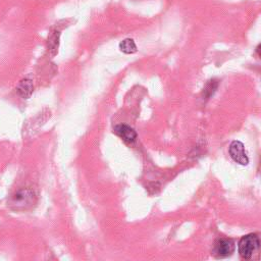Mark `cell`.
<instances>
[{"mask_svg": "<svg viewBox=\"0 0 261 261\" xmlns=\"http://www.w3.org/2000/svg\"><path fill=\"white\" fill-rule=\"evenodd\" d=\"M36 203V194L31 189H21L16 192L8 201L13 210L23 211L31 208Z\"/></svg>", "mask_w": 261, "mask_h": 261, "instance_id": "6da1fadb", "label": "cell"}, {"mask_svg": "<svg viewBox=\"0 0 261 261\" xmlns=\"http://www.w3.org/2000/svg\"><path fill=\"white\" fill-rule=\"evenodd\" d=\"M259 237L256 234H249L242 237L241 240L239 241L238 251L242 258L250 259L256 250L259 249Z\"/></svg>", "mask_w": 261, "mask_h": 261, "instance_id": "7a4b0ae2", "label": "cell"}, {"mask_svg": "<svg viewBox=\"0 0 261 261\" xmlns=\"http://www.w3.org/2000/svg\"><path fill=\"white\" fill-rule=\"evenodd\" d=\"M228 152L230 155L233 158V160L241 166H247L249 163V158L247 156V153L245 151L244 144L240 141H233L228 148Z\"/></svg>", "mask_w": 261, "mask_h": 261, "instance_id": "277c9868", "label": "cell"}, {"mask_svg": "<svg viewBox=\"0 0 261 261\" xmlns=\"http://www.w3.org/2000/svg\"><path fill=\"white\" fill-rule=\"evenodd\" d=\"M113 132L116 136H118L126 143H134L137 139V133L134 129L127 125H117L114 127Z\"/></svg>", "mask_w": 261, "mask_h": 261, "instance_id": "5b68a950", "label": "cell"}, {"mask_svg": "<svg viewBox=\"0 0 261 261\" xmlns=\"http://www.w3.org/2000/svg\"><path fill=\"white\" fill-rule=\"evenodd\" d=\"M119 49H121L126 54H134L137 52L136 43L133 39H125L119 43Z\"/></svg>", "mask_w": 261, "mask_h": 261, "instance_id": "52a82bcc", "label": "cell"}, {"mask_svg": "<svg viewBox=\"0 0 261 261\" xmlns=\"http://www.w3.org/2000/svg\"><path fill=\"white\" fill-rule=\"evenodd\" d=\"M235 251V243L230 239H219L213 246L212 254L216 258L231 256Z\"/></svg>", "mask_w": 261, "mask_h": 261, "instance_id": "3957f363", "label": "cell"}, {"mask_svg": "<svg viewBox=\"0 0 261 261\" xmlns=\"http://www.w3.org/2000/svg\"><path fill=\"white\" fill-rule=\"evenodd\" d=\"M17 91L21 98H24V99H29L33 91H34V87H33L32 81L28 79L20 81L17 87Z\"/></svg>", "mask_w": 261, "mask_h": 261, "instance_id": "8992f818", "label": "cell"}, {"mask_svg": "<svg viewBox=\"0 0 261 261\" xmlns=\"http://www.w3.org/2000/svg\"><path fill=\"white\" fill-rule=\"evenodd\" d=\"M48 47H49V50H54V54H56V49L58 48V35L54 34L49 38Z\"/></svg>", "mask_w": 261, "mask_h": 261, "instance_id": "ba28073f", "label": "cell"}]
</instances>
